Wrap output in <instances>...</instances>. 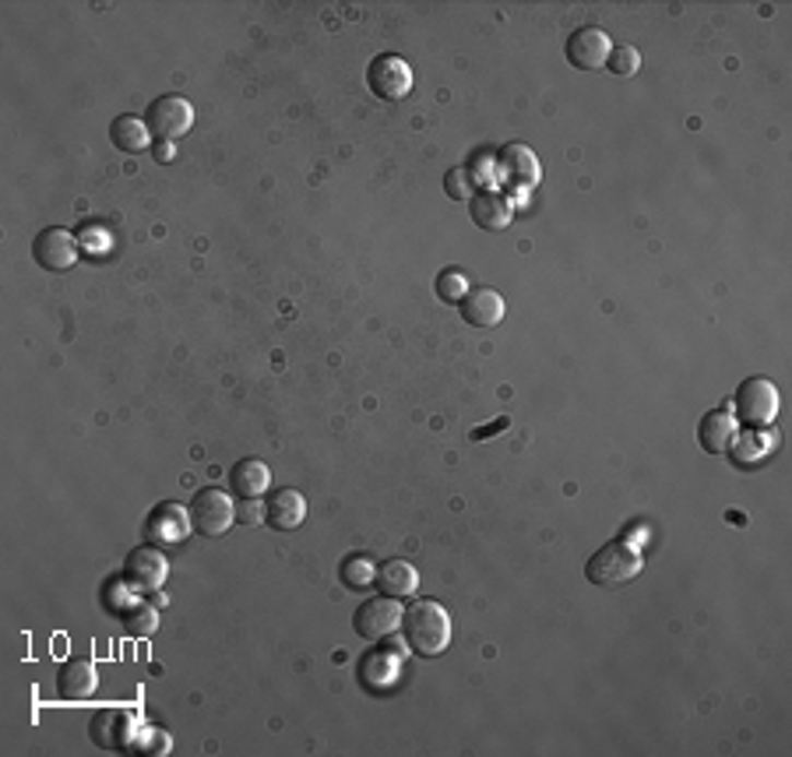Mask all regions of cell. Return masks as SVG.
<instances>
[{
  "label": "cell",
  "instance_id": "13",
  "mask_svg": "<svg viewBox=\"0 0 792 757\" xmlns=\"http://www.w3.org/2000/svg\"><path fill=\"white\" fill-rule=\"evenodd\" d=\"M497 169L507 184L518 187V191H532V187L539 184V177H543V166H539L535 152L529 145H521V141H511V145L500 149Z\"/></svg>",
  "mask_w": 792,
  "mask_h": 757
},
{
  "label": "cell",
  "instance_id": "24",
  "mask_svg": "<svg viewBox=\"0 0 792 757\" xmlns=\"http://www.w3.org/2000/svg\"><path fill=\"white\" fill-rule=\"evenodd\" d=\"M729 451H733V462H736V465H757V462L771 451V440H768V434H760L757 427L747 430V434H740V430H736V437H733V445H729Z\"/></svg>",
  "mask_w": 792,
  "mask_h": 757
},
{
  "label": "cell",
  "instance_id": "7",
  "mask_svg": "<svg viewBox=\"0 0 792 757\" xmlns=\"http://www.w3.org/2000/svg\"><path fill=\"white\" fill-rule=\"evenodd\" d=\"M145 123L155 141H177L194 128V106L184 96H158L149 106Z\"/></svg>",
  "mask_w": 792,
  "mask_h": 757
},
{
  "label": "cell",
  "instance_id": "3",
  "mask_svg": "<svg viewBox=\"0 0 792 757\" xmlns=\"http://www.w3.org/2000/svg\"><path fill=\"white\" fill-rule=\"evenodd\" d=\"M190 525L194 532L209 535V540H218V535H226L229 525L236 522V508H233V497L226 490H218V486H209V490H198L190 497Z\"/></svg>",
  "mask_w": 792,
  "mask_h": 757
},
{
  "label": "cell",
  "instance_id": "28",
  "mask_svg": "<svg viewBox=\"0 0 792 757\" xmlns=\"http://www.w3.org/2000/svg\"><path fill=\"white\" fill-rule=\"evenodd\" d=\"M127 750L131 754H166L169 750V736L163 733V730H138L134 733V740L131 744H127Z\"/></svg>",
  "mask_w": 792,
  "mask_h": 757
},
{
  "label": "cell",
  "instance_id": "16",
  "mask_svg": "<svg viewBox=\"0 0 792 757\" xmlns=\"http://www.w3.org/2000/svg\"><path fill=\"white\" fill-rule=\"evenodd\" d=\"M458 310H462V321L472 324V328H497L504 321V296L497 289H469L462 296V304H458Z\"/></svg>",
  "mask_w": 792,
  "mask_h": 757
},
{
  "label": "cell",
  "instance_id": "10",
  "mask_svg": "<svg viewBox=\"0 0 792 757\" xmlns=\"http://www.w3.org/2000/svg\"><path fill=\"white\" fill-rule=\"evenodd\" d=\"M32 258L46 272H71L78 264V240L60 226H46L36 240H32Z\"/></svg>",
  "mask_w": 792,
  "mask_h": 757
},
{
  "label": "cell",
  "instance_id": "21",
  "mask_svg": "<svg viewBox=\"0 0 792 757\" xmlns=\"http://www.w3.org/2000/svg\"><path fill=\"white\" fill-rule=\"evenodd\" d=\"M733 437H736V416L725 413V409H722V413H708L701 419V427H697V445H701L708 454L729 451Z\"/></svg>",
  "mask_w": 792,
  "mask_h": 757
},
{
  "label": "cell",
  "instance_id": "14",
  "mask_svg": "<svg viewBox=\"0 0 792 757\" xmlns=\"http://www.w3.org/2000/svg\"><path fill=\"white\" fill-rule=\"evenodd\" d=\"M402 662H405V655H402L399 644H388L385 638H380L377 649H370L367 655H363L359 681L374 690H385L402 676Z\"/></svg>",
  "mask_w": 792,
  "mask_h": 757
},
{
  "label": "cell",
  "instance_id": "22",
  "mask_svg": "<svg viewBox=\"0 0 792 757\" xmlns=\"http://www.w3.org/2000/svg\"><path fill=\"white\" fill-rule=\"evenodd\" d=\"M109 141H114L120 152L134 155V152H145L152 145V131L141 117H117L114 123H109Z\"/></svg>",
  "mask_w": 792,
  "mask_h": 757
},
{
  "label": "cell",
  "instance_id": "17",
  "mask_svg": "<svg viewBox=\"0 0 792 757\" xmlns=\"http://www.w3.org/2000/svg\"><path fill=\"white\" fill-rule=\"evenodd\" d=\"M304 518H307V500L299 490H289V486L275 490L264 504V522L275 532H293L304 525Z\"/></svg>",
  "mask_w": 792,
  "mask_h": 757
},
{
  "label": "cell",
  "instance_id": "20",
  "mask_svg": "<svg viewBox=\"0 0 792 757\" xmlns=\"http://www.w3.org/2000/svg\"><path fill=\"white\" fill-rule=\"evenodd\" d=\"M374 581H377L380 595L409 599L412 592L419 589V571L409 560H385V564L377 567V578Z\"/></svg>",
  "mask_w": 792,
  "mask_h": 757
},
{
  "label": "cell",
  "instance_id": "8",
  "mask_svg": "<svg viewBox=\"0 0 792 757\" xmlns=\"http://www.w3.org/2000/svg\"><path fill=\"white\" fill-rule=\"evenodd\" d=\"M169 575V564H166V554L158 546L145 543L127 554V564H123V581L131 586L134 592L141 595H152L163 589V581Z\"/></svg>",
  "mask_w": 792,
  "mask_h": 757
},
{
  "label": "cell",
  "instance_id": "12",
  "mask_svg": "<svg viewBox=\"0 0 792 757\" xmlns=\"http://www.w3.org/2000/svg\"><path fill=\"white\" fill-rule=\"evenodd\" d=\"M134 733H138V719L127 708H103L92 719V740L103 750H127Z\"/></svg>",
  "mask_w": 792,
  "mask_h": 757
},
{
  "label": "cell",
  "instance_id": "15",
  "mask_svg": "<svg viewBox=\"0 0 792 757\" xmlns=\"http://www.w3.org/2000/svg\"><path fill=\"white\" fill-rule=\"evenodd\" d=\"M95 687H99V673H95V662L88 659H68L57 670V690L63 701H88Z\"/></svg>",
  "mask_w": 792,
  "mask_h": 757
},
{
  "label": "cell",
  "instance_id": "29",
  "mask_svg": "<svg viewBox=\"0 0 792 757\" xmlns=\"http://www.w3.org/2000/svg\"><path fill=\"white\" fill-rule=\"evenodd\" d=\"M475 177H472V169L469 166H462V169H451L448 177H444V191H448L454 201H472V194H475Z\"/></svg>",
  "mask_w": 792,
  "mask_h": 757
},
{
  "label": "cell",
  "instance_id": "23",
  "mask_svg": "<svg viewBox=\"0 0 792 757\" xmlns=\"http://www.w3.org/2000/svg\"><path fill=\"white\" fill-rule=\"evenodd\" d=\"M120 624H123V635L131 638H149L155 635L158 627V606H152L149 599H138V603H127L120 610Z\"/></svg>",
  "mask_w": 792,
  "mask_h": 757
},
{
  "label": "cell",
  "instance_id": "31",
  "mask_svg": "<svg viewBox=\"0 0 792 757\" xmlns=\"http://www.w3.org/2000/svg\"><path fill=\"white\" fill-rule=\"evenodd\" d=\"M173 155H177V149H173V141H158V145H155V159H158V163H169Z\"/></svg>",
  "mask_w": 792,
  "mask_h": 757
},
{
  "label": "cell",
  "instance_id": "18",
  "mask_svg": "<svg viewBox=\"0 0 792 757\" xmlns=\"http://www.w3.org/2000/svg\"><path fill=\"white\" fill-rule=\"evenodd\" d=\"M469 212H472V223L486 233H500L511 226V218H515L511 201L497 191H475L469 201Z\"/></svg>",
  "mask_w": 792,
  "mask_h": 757
},
{
  "label": "cell",
  "instance_id": "1",
  "mask_svg": "<svg viewBox=\"0 0 792 757\" xmlns=\"http://www.w3.org/2000/svg\"><path fill=\"white\" fill-rule=\"evenodd\" d=\"M451 613L437 599H419V603L405 606L402 613V635L409 649L419 655H440L451 644Z\"/></svg>",
  "mask_w": 792,
  "mask_h": 757
},
{
  "label": "cell",
  "instance_id": "2",
  "mask_svg": "<svg viewBox=\"0 0 792 757\" xmlns=\"http://www.w3.org/2000/svg\"><path fill=\"white\" fill-rule=\"evenodd\" d=\"M641 567H645V560L638 549L624 540H616V543H606L602 549H595L589 557V564H584V578L599 589H620L641 575Z\"/></svg>",
  "mask_w": 792,
  "mask_h": 757
},
{
  "label": "cell",
  "instance_id": "19",
  "mask_svg": "<svg viewBox=\"0 0 792 757\" xmlns=\"http://www.w3.org/2000/svg\"><path fill=\"white\" fill-rule=\"evenodd\" d=\"M272 486V469H268L261 459H244L229 469V490L244 500H258L261 494H268Z\"/></svg>",
  "mask_w": 792,
  "mask_h": 757
},
{
  "label": "cell",
  "instance_id": "26",
  "mask_svg": "<svg viewBox=\"0 0 792 757\" xmlns=\"http://www.w3.org/2000/svg\"><path fill=\"white\" fill-rule=\"evenodd\" d=\"M606 68H610L616 78H630V74H638V71H641V54L634 50L630 43H620V46H613V50H610Z\"/></svg>",
  "mask_w": 792,
  "mask_h": 757
},
{
  "label": "cell",
  "instance_id": "4",
  "mask_svg": "<svg viewBox=\"0 0 792 757\" xmlns=\"http://www.w3.org/2000/svg\"><path fill=\"white\" fill-rule=\"evenodd\" d=\"M733 405L740 423H747V427H771L775 416H779V388L768 377H747L736 388Z\"/></svg>",
  "mask_w": 792,
  "mask_h": 757
},
{
  "label": "cell",
  "instance_id": "27",
  "mask_svg": "<svg viewBox=\"0 0 792 757\" xmlns=\"http://www.w3.org/2000/svg\"><path fill=\"white\" fill-rule=\"evenodd\" d=\"M434 289L440 296V304H462V296L469 293L462 272H454V268H444V272L437 275V286Z\"/></svg>",
  "mask_w": 792,
  "mask_h": 757
},
{
  "label": "cell",
  "instance_id": "11",
  "mask_svg": "<svg viewBox=\"0 0 792 757\" xmlns=\"http://www.w3.org/2000/svg\"><path fill=\"white\" fill-rule=\"evenodd\" d=\"M187 532H194V525H190V514L180 508V504H158V508H152V514L145 518V540L158 549H166V546H177L187 540Z\"/></svg>",
  "mask_w": 792,
  "mask_h": 757
},
{
  "label": "cell",
  "instance_id": "9",
  "mask_svg": "<svg viewBox=\"0 0 792 757\" xmlns=\"http://www.w3.org/2000/svg\"><path fill=\"white\" fill-rule=\"evenodd\" d=\"M610 50H613V43H610L606 33H602V28L581 25V28H575V33L567 36L564 57H567V64L575 71H599L602 64H606Z\"/></svg>",
  "mask_w": 792,
  "mask_h": 757
},
{
  "label": "cell",
  "instance_id": "5",
  "mask_svg": "<svg viewBox=\"0 0 792 757\" xmlns=\"http://www.w3.org/2000/svg\"><path fill=\"white\" fill-rule=\"evenodd\" d=\"M367 85L377 99L385 103H399L412 92V68L409 60L399 57V54H380L370 60V71H367Z\"/></svg>",
  "mask_w": 792,
  "mask_h": 757
},
{
  "label": "cell",
  "instance_id": "25",
  "mask_svg": "<svg viewBox=\"0 0 792 757\" xmlns=\"http://www.w3.org/2000/svg\"><path fill=\"white\" fill-rule=\"evenodd\" d=\"M377 578V567L370 557H345L342 560V581L348 589H367Z\"/></svg>",
  "mask_w": 792,
  "mask_h": 757
},
{
  "label": "cell",
  "instance_id": "6",
  "mask_svg": "<svg viewBox=\"0 0 792 757\" xmlns=\"http://www.w3.org/2000/svg\"><path fill=\"white\" fill-rule=\"evenodd\" d=\"M402 613H405V606H399V599H391V595L367 599V603L356 606V613H353V630L367 641L391 638L394 630L402 627Z\"/></svg>",
  "mask_w": 792,
  "mask_h": 757
},
{
  "label": "cell",
  "instance_id": "30",
  "mask_svg": "<svg viewBox=\"0 0 792 757\" xmlns=\"http://www.w3.org/2000/svg\"><path fill=\"white\" fill-rule=\"evenodd\" d=\"M500 430H507V419L500 416V419H494L489 423V427H480V430H472V440H489V434H500Z\"/></svg>",
  "mask_w": 792,
  "mask_h": 757
}]
</instances>
